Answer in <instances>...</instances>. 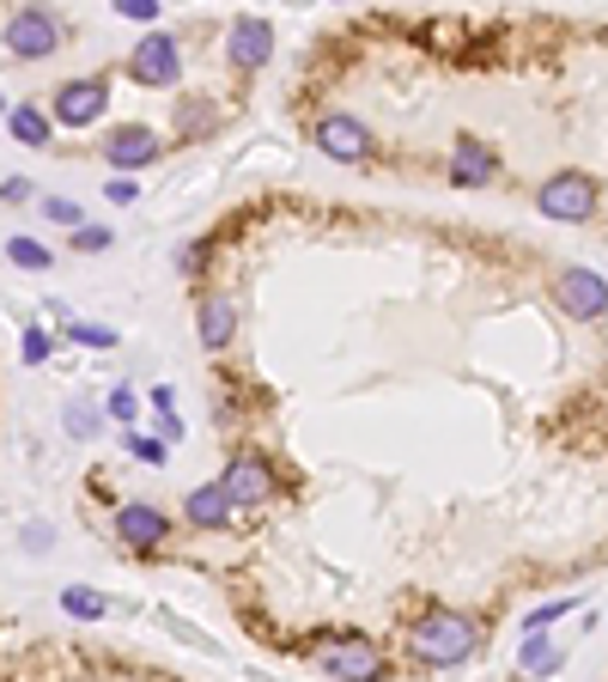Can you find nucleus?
<instances>
[{
    "mask_svg": "<svg viewBox=\"0 0 608 682\" xmlns=\"http://www.w3.org/2000/svg\"><path fill=\"white\" fill-rule=\"evenodd\" d=\"M474 646H481V621H474L469 609H451V604H432V609H426V616L408 628V658H420L426 670L463 665Z\"/></svg>",
    "mask_w": 608,
    "mask_h": 682,
    "instance_id": "f257e3e1",
    "label": "nucleus"
},
{
    "mask_svg": "<svg viewBox=\"0 0 608 682\" xmlns=\"http://www.w3.org/2000/svg\"><path fill=\"white\" fill-rule=\"evenodd\" d=\"M317 665L329 670L334 682H383V677H390L383 646H378V640H365V634H329L317 646Z\"/></svg>",
    "mask_w": 608,
    "mask_h": 682,
    "instance_id": "f03ea898",
    "label": "nucleus"
},
{
    "mask_svg": "<svg viewBox=\"0 0 608 682\" xmlns=\"http://www.w3.org/2000/svg\"><path fill=\"white\" fill-rule=\"evenodd\" d=\"M535 207H542L547 219L584 226V219H596V207H603V184L584 177V171H560V177H547V184L535 189Z\"/></svg>",
    "mask_w": 608,
    "mask_h": 682,
    "instance_id": "7ed1b4c3",
    "label": "nucleus"
},
{
    "mask_svg": "<svg viewBox=\"0 0 608 682\" xmlns=\"http://www.w3.org/2000/svg\"><path fill=\"white\" fill-rule=\"evenodd\" d=\"M61 37H67V25H61L49 7H25V13L7 18V49H13L18 62H43V55H55Z\"/></svg>",
    "mask_w": 608,
    "mask_h": 682,
    "instance_id": "20e7f679",
    "label": "nucleus"
},
{
    "mask_svg": "<svg viewBox=\"0 0 608 682\" xmlns=\"http://www.w3.org/2000/svg\"><path fill=\"white\" fill-rule=\"evenodd\" d=\"M104 104H110V86L98 74L67 79V86H55V98H49V123L55 128H91L104 116Z\"/></svg>",
    "mask_w": 608,
    "mask_h": 682,
    "instance_id": "39448f33",
    "label": "nucleus"
},
{
    "mask_svg": "<svg viewBox=\"0 0 608 682\" xmlns=\"http://www.w3.org/2000/svg\"><path fill=\"white\" fill-rule=\"evenodd\" d=\"M182 74V43L170 31H147L135 43V55H128V79L135 86H177Z\"/></svg>",
    "mask_w": 608,
    "mask_h": 682,
    "instance_id": "423d86ee",
    "label": "nucleus"
},
{
    "mask_svg": "<svg viewBox=\"0 0 608 682\" xmlns=\"http://www.w3.org/2000/svg\"><path fill=\"white\" fill-rule=\"evenodd\" d=\"M554 299H560L566 317L596 324V317L608 311V280L596 275V268H560V275H554Z\"/></svg>",
    "mask_w": 608,
    "mask_h": 682,
    "instance_id": "0eeeda50",
    "label": "nucleus"
},
{
    "mask_svg": "<svg viewBox=\"0 0 608 682\" xmlns=\"http://www.w3.org/2000/svg\"><path fill=\"white\" fill-rule=\"evenodd\" d=\"M219 494H226L231 506H262V500L274 494V464L262 457V451L243 445L226 464V476H219Z\"/></svg>",
    "mask_w": 608,
    "mask_h": 682,
    "instance_id": "6e6552de",
    "label": "nucleus"
},
{
    "mask_svg": "<svg viewBox=\"0 0 608 682\" xmlns=\"http://www.w3.org/2000/svg\"><path fill=\"white\" fill-rule=\"evenodd\" d=\"M317 153H329L334 165H359L371 153V128L347 110H329V116H317Z\"/></svg>",
    "mask_w": 608,
    "mask_h": 682,
    "instance_id": "1a4fd4ad",
    "label": "nucleus"
},
{
    "mask_svg": "<svg viewBox=\"0 0 608 682\" xmlns=\"http://www.w3.org/2000/svg\"><path fill=\"white\" fill-rule=\"evenodd\" d=\"M226 55H231V67L238 74H256V67H268V55H274V25L268 18H231V31H226Z\"/></svg>",
    "mask_w": 608,
    "mask_h": 682,
    "instance_id": "9d476101",
    "label": "nucleus"
},
{
    "mask_svg": "<svg viewBox=\"0 0 608 682\" xmlns=\"http://www.w3.org/2000/svg\"><path fill=\"white\" fill-rule=\"evenodd\" d=\"M116 536L128 548H140V555H152V548L170 543V518L159 506H147V500H128V506L116 512Z\"/></svg>",
    "mask_w": 608,
    "mask_h": 682,
    "instance_id": "9b49d317",
    "label": "nucleus"
},
{
    "mask_svg": "<svg viewBox=\"0 0 608 682\" xmlns=\"http://www.w3.org/2000/svg\"><path fill=\"white\" fill-rule=\"evenodd\" d=\"M159 153H165V140H159V128H147V123H122L116 135L104 140V159L116 171H140V165H152Z\"/></svg>",
    "mask_w": 608,
    "mask_h": 682,
    "instance_id": "f8f14e48",
    "label": "nucleus"
},
{
    "mask_svg": "<svg viewBox=\"0 0 608 682\" xmlns=\"http://www.w3.org/2000/svg\"><path fill=\"white\" fill-rule=\"evenodd\" d=\"M451 184L463 189H486V184H499V153L486 147V140H456L451 147Z\"/></svg>",
    "mask_w": 608,
    "mask_h": 682,
    "instance_id": "ddd939ff",
    "label": "nucleus"
},
{
    "mask_svg": "<svg viewBox=\"0 0 608 682\" xmlns=\"http://www.w3.org/2000/svg\"><path fill=\"white\" fill-rule=\"evenodd\" d=\"M195 329H201V348H231V336H238V299H226V293H207L201 299V317H195Z\"/></svg>",
    "mask_w": 608,
    "mask_h": 682,
    "instance_id": "4468645a",
    "label": "nucleus"
},
{
    "mask_svg": "<svg viewBox=\"0 0 608 682\" xmlns=\"http://www.w3.org/2000/svg\"><path fill=\"white\" fill-rule=\"evenodd\" d=\"M182 518L201 530H226L231 525V500L219 494V481H207V488H195V494L182 500Z\"/></svg>",
    "mask_w": 608,
    "mask_h": 682,
    "instance_id": "2eb2a0df",
    "label": "nucleus"
},
{
    "mask_svg": "<svg viewBox=\"0 0 608 682\" xmlns=\"http://www.w3.org/2000/svg\"><path fill=\"white\" fill-rule=\"evenodd\" d=\"M7 128H13V140H25V147H49V135H55L49 110H37V104H13L7 110Z\"/></svg>",
    "mask_w": 608,
    "mask_h": 682,
    "instance_id": "dca6fc26",
    "label": "nucleus"
},
{
    "mask_svg": "<svg viewBox=\"0 0 608 682\" xmlns=\"http://www.w3.org/2000/svg\"><path fill=\"white\" fill-rule=\"evenodd\" d=\"M61 609H67L74 621H104L110 616V604L91 585H67V591H61Z\"/></svg>",
    "mask_w": 608,
    "mask_h": 682,
    "instance_id": "f3484780",
    "label": "nucleus"
},
{
    "mask_svg": "<svg viewBox=\"0 0 608 682\" xmlns=\"http://www.w3.org/2000/svg\"><path fill=\"white\" fill-rule=\"evenodd\" d=\"M523 670H530V677H554V670H560V646L547 634H530L523 640Z\"/></svg>",
    "mask_w": 608,
    "mask_h": 682,
    "instance_id": "a211bd4d",
    "label": "nucleus"
},
{
    "mask_svg": "<svg viewBox=\"0 0 608 682\" xmlns=\"http://www.w3.org/2000/svg\"><path fill=\"white\" fill-rule=\"evenodd\" d=\"M177 128L182 135H207V128H219V104H213V98H182Z\"/></svg>",
    "mask_w": 608,
    "mask_h": 682,
    "instance_id": "6ab92c4d",
    "label": "nucleus"
},
{
    "mask_svg": "<svg viewBox=\"0 0 608 682\" xmlns=\"http://www.w3.org/2000/svg\"><path fill=\"white\" fill-rule=\"evenodd\" d=\"M98 420H104V415H98L91 403H79V396H74L67 408H61V427H67L74 439H98Z\"/></svg>",
    "mask_w": 608,
    "mask_h": 682,
    "instance_id": "aec40b11",
    "label": "nucleus"
},
{
    "mask_svg": "<svg viewBox=\"0 0 608 682\" xmlns=\"http://www.w3.org/2000/svg\"><path fill=\"white\" fill-rule=\"evenodd\" d=\"M7 256H13L18 268H49V263H55V250L37 244V238H13V244H7Z\"/></svg>",
    "mask_w": 608,
    "mask_h": 682,
    "instance_id": "412c9836",
    "label": "nucleus"
},
{
    "mask_svg": "<svg viewBox=\"0 0 608 682\" xmlns=\"http://www.w3.org/2000/svg\"><path fill=\"white\" fill-rule=\"evenodd\" d=\"M572 609H584V597H560V604H542V609H530V634L554 628V621H560V616H572Z\"/></svg>",
    "mask_w": 608,
    "mask_h": 682,
    "instance_id": "4be33fe9",
    "label": "nucleus"
},
{
    "mask_svg": "<svg viewBox=\"0 0 608 682\" xmlns=\"http://www.w3.org/2000/svg\"><path fill=\"white\" fill-rule=\"evenodd\" d=\"M67 336H74L79 348H116V329H104V324H74V317H67Z\"/></svg>",
    "mask_w": 608,
    "mask_h": 682,
    "instance_id": "5701e85b",
    "label": "nucleus"
},
{
    "mask_svg": "<svg viewBox=\"0 0 608 682\" xmlns=\"http://www.w3.org/2000/svg\"><path fill=\"white\" fill-rule=\"evenodd\" d=\"M43 214L55 219V226H67V232H79V226H86V214H79V202H67V195H49V202H43Z\"/></svg>",
    "mask_w": 608,
    "mask_h": 682,
    "instance_id": "b1692460",
    "label": "nucleus"
},
{
    "mask_svg": "<svg viewBox=\"0 0 608 682\" xmlns=\"http://www.w3.org/2000/svg\"><path fill=\"white\" fill-rule=\"evenodd\" d=\"M104 415H110V420H135V415H140V396H135L128 384H116V390L104 396Z\"/></svg>",
    "mask_w": 608,
    "mask_h": 682,
    "instance_id": "393cba45",
    "label": "nucleus"
},
{
    "mask_svg": "<svg viewBox=\"0 0 608 682\" xmlns=\"http://www.w3.org/2000/svg\"><path fill=\"white\" fill-rule=\"evenodd\" d=\"M128 451H135L140 464H152V469H159V464L170 457V451H165V439H152V433H135V439H128Z\"/></svg>",
    "mask_w": 608,
    "mask_h": 682,
    "instance_id": "a878e982",
    "label": "nucleus"
},
{
    "mask_svg": "<svg viewBox=\"0 0 608 682\" xmlns=\"http://www.w3.org/2000/svg\"><path fill=\"white\" fill-rule=\"evenodd\" d=\"M18 354H25V366H43L49 359V329H25V348H18Z\"/></svg>",
    "mask_w": 608,
    "mask_h": 682,
    "instance_id": "bb28decb",
    "label": "nucleus"
},
{
    "mask_svg": "<svg viewBox=\"0 0 608 682\" xmlns=\"http://www.w3.org/2000/svg\"><path fill=\"white\" fill-rule=\"evenodd\" d=\"M116 13H122V18H140V25H152V18H159V0H116Z\"/></svg>",
    "mask_w": 608,
    "mask_h": 682,
    "instance_id": "cd10ccee",
    "label": "nucleus"
},
{
    "mask_svg": "<svg viewBox=\"0 0 608 682\" xmlns=\"http://www.w3.org/2000/svg\"><path fill=\"white\" fill-rule=\"evenodd\" d=\"M74 250H86V256H91V250H110V232H104V226H79Z\"/></svg>",
    "mask_w": 608,
    "mask_h": 682,
    "instance_id": "c85d7f7f",
    "label": "nucleus"
},
{
    "mask_svg": "<svg viewBox=\"0 0 608 682\" xmlns=\"http://www.w3.org/2000/svg\"><path fill=\"white\" fill-rule=\"evenodd\" d=\"M135 195H140V189L128 184V177H110V184H104V202H116V207H128Z\"/></svg>",
    "mask_w": 608,
    "mask_h": 682,
    "instance_id": "c756f323",
    "label": "nucleus"
},
{
    "mask_svg": "<svg viewBox=\"0 0 608 682\" xmlns=\"http://www.w3.org/2000/svg\"><path fill=\"white\" fill-rule=\"evenodd\" d=\"M30 195H37V189H30L25 177H7V184H0V202H18V207H25Z\"/></svg>",
    "mask_w": 608,
    "mask_h": 682,
    "instance_id": "7c9ffc66",
    "label": "nucleus"
},
{
    "mask_svg": "<svg viewBox=\"0 0 608 682\" xmlns=\"http://www.w3.org/2000/svg\"><path fill=\"white\" fill-rule=\"evenodd\" d=\"M152 408H159V415H177V390L159 384V390H152Z\"/></svg>",
    "mask_w": 608,
    "mask_h": 682,
    "instance_id": "2f4dec72",
    "label": "nucleus"
}]
</instances>
